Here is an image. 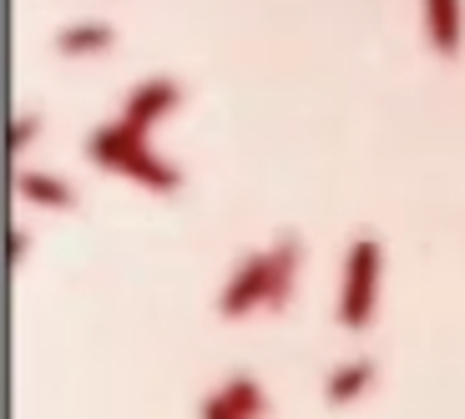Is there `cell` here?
Returning a JSON list of instances; mask_svg holds the SVG:
<instances>
[{"mask_svg":"<svg viewBox=\"0 0 465 419\" xmlns=\"http://www.w3.org/2000/svg\"><path fill=\"white\" fill-rule=\"evenodd\" d=\"M299 263H303V243L293 233H279L268 248L243 253L232 263L228 283L218 293V314L223 318H248L258 308H283L299 283Z\"/></svg>","mask_w":465,"mask_h":419,"instance_id":"1","label":"cell"},{"mask_svg":"<svg viewBox=\"0 0 465 419\" xmlns=\"http://www.w3.org/2000/svg\"><path fill=\"white\" fill-rule=\"evenodd\" d=\"M82 151L96 167H106V172H116V177H132V182L152 187V192H177V187H183V167H177L173 157H163V151L147 141V132H137L122 117H112V122L86 132Z\"/></svg>","mask_w":465,"mask_h":419,"instance_id":"2","label":"cell"},{"mask_svg":"<svg viewBox=\"0 0 465 419\" xmlns=\"http://www.w3.org/2000/svg\"><path fill=\"white\" fill-rule=\"evenodd\" d=\"M380 278H384V243L374 233H354L344 248V273H339L334 318L349 334H364L380 318Z\"/></svg>","mask_w":465,"mask_h":419,"instance_id":"3","label":"cell"},{"mask_svg":"<svg viewBox=\"0 0 465 419\" xmlns=\"http://www.w3.org/2000/svg\"><path fill=\"white\" fill-rule=\"evenodd\" d=\"M198 419H268V389L253 369L228 374L218 389L198 399Z\"/></svg>","mask_w":465,"mask_h":419,"instance_id":"4","label":"cell"},{"mask_svg":"<svg viewBox=\"0 0 465 419\" xmlns=\"http://www.w3.org/2000/svg\"><path fill=\"white\" fill-rule=\"evenodd\" d=\"M183 96H187V86L177 82V76H163V71H157V76L137 82L127 96H122V112H116V117L132 122L137 132H152L163 117H173L177 106H183Z\"/></svg>","mask_w":465,"mask_h":419,"instance_id":"5","label":"cell"},{"mask_svg":"<svg viewBox=\"0 0 465 419\" xmlns=\"http://www.w3.org/2000/svg\"><path fill=\"white\" fill-rule=\"evenodd\" d=\"M425 11V41L435 56H460L465 46V0H420Z\"/></svg>","mask_w":465,"mask_h":419,"instance_id":"6","label":"cell"},{"mask_svg":"<svg viewBox=\"0 0 465 419\" xmlns=\"http://www.w3.org/2000/svg\"><path fill=\"white\" fill-rule=\"evenodd\" d=\"M374 379H380V359H370V354H354V359L334 364V369L324 374V399L329 404H354L360 395H370Z\"/></svg>","mask_w":465,"mask_h":419,"instance_id":"7","label":"cell"},{"mask_svg":"<svg viewBox=\"0 0 465 419\" xmlns=\"http://www.w3.org/2000/svg\"><path fill=\"white\" fill-rule=\"evenodd\" d=\"M15 192H21V202H31V208H56V212L76 208V187L61 172H41V167H21Z\"/></svg>","mask_w":465,"mask_h":419,"instance_id":"8","label":"cell"},{"mask_svg":"<svg viewBox=\"0 0 465 419\" xmlns=\"http://www.w3.org/2000/svg\"><path fill=\"white\" fill-rule=\"evenodd\" d=\"M116 41L112 21H102V15H86V21H66L56 35H51V46L61 51V56H82V51H106Z\"/></svg>","mask_w":465,"mask_h":419,"instance_id":"9","label":"cell"},{"mask_svg":"<svg viewBox=\"0 0 465 419\" xmlns=\"http://www.w3.org/2000/svg\"><path fill=\"white\" fill-rule=\"evenodd\" d=\"M35 132H41V112H21V117H15V132H11V147L25 151L35 141Z\"/></svg>","mask_w":465,"mask_h":419,"instance_id":"10","label":"cell"}]
</instances>
